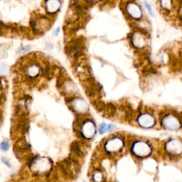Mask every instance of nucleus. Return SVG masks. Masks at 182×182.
Masks as SVG:
<instances>
[{
    "mask_svg": "<svg viewBox=\"0 0 182 182\" xmlns=\"http://www.w3.org/2000/svg\"><path fill=\"white\" fill-rule=\"evenodd\" d=\"M164 150L170 157H178L182 155V140L171 139L164 144Z\"/></svg>",
    "mask_w": 182,
    "mask_h": 182,
    "instance_id": "nucleus-5",
    "label": "nucleus"
},
{
    "mask_svg": "<svg viewBox=\"0 0 182 182\" xmlns=\"http://www.w3.org/2000/svg\"><path fill=\"white\" fill-rule=\"evenodd\" d=\"M152 151L151 145L148 142L143 140L135 141L130 147L131 153L135 157L141 159L150 156Z\"/></svg>",
    "mask_w": 182,
    "mask_h": 182,
    "instance_id": "nucleus-1",
    "label": "nucleus"
},
{
    "mask_svg": "<svg viewBox=\"0 0 182 182\" xmlns=\"http://www.w3.org/2000/svg\"><path fill=\"white\" fill-rule=\"evenodd\" d=\"M125 140L121 136H113L108 139L104 144V149L108 155H115L124 149Z\"/></svg>",
    "mask_w": 182,
    "mask_h": 182,
    "instance_id": "nucleus-2",
    "label": "nucleus"
},
{
    "mask_svg": "<svg viewBox=\"0 0 182 182\" xmlns=\"http://www.w3.org/2000/svg\"><path fill=\"white\" fill-rule=\"evenodd\" d=\"M161 125L168 130L176 131L182 127V121L178 116L173 113L165 114L161 118Z\"/></svg>",
    "mask_w": 182,
    "mask_h": 182,
    "instance_id": "nucleus-3",
    "label": "nucleus"
},
{
    "mask_svg": "<svg viewBox=\"0 0 182 182\" xmlns=\"http://www.w3.org/2000/svg\"><path fill=\"white\" fill-rule=\"evenodd\" d=\"M142 29L135 30L131 34L130 42L136 49H143L147 45V37Z\"/></svg>",
    "mask_w": 182,
    "mask_h": 182,
    "instance_id": "nucleus-6",
    "label": "nucleus"
},
{
    "mask_svg": "<svg viewBox=\"0 0 182 182\" xmlns=\"http://www.w3.org/2000/svg\"><path fill=\"white\" fill-rule=\"evenodd\" d=\"M60 6L59 0H48L46 3V9L49 13H54L58 10Z\"/></svg>",
    "mask_w": 182,
    "mask_h": 182,
    "instance_id": "nucleus-11",
    "label": "nucleus"
},
{
    "mask_svg": "<svg viewBox=\"0 0 182 182\" xmlns=\"http://www.w3.org/2000/svg\"><path fill=\"white\" fill-rule=\"evenodd\" d=\"M72 107L78 113H83L86 112L88 109V106L86 101L82 99H76L72 102Z\"/></svg>",
    "mask_w": 182,
    "mask_h": 182,
    "instance_id": "nucleus-10",
    "label": "nucleus"
},
{
    "mask_svg": "<svg viewBox=\"0 0 182 182\" xmlns=\"http://www.w3.org/2000/svg\"><path fill=\"white\" fill-rule=\"evenodd\" d=\"M31 169L36 174H44L51 169V164L46 158L36 157L30 162Z\"/></svg>",
    "mask_w": 182,
    "mask_h": 182,
    "instance_id": "nucleus-4",
    "label": "nucleus"
},
{
    "mask_svg": "<svg viewBox=\"0 0 182 182\" xmlns=\"http://www.w3.org/2000/svg\"><path fill=\"white\" fill-rule=\"evenodd\" d=\"M136 122L139 126L144 129H151L155 126L157 120L155 116L149 112H144L138 115Z\"/></svg>",
    "mask_w": 182,
    "mask_h": 182,
    "instance_id": "nucleus-7",
    "label": "nucleus"
},
{
    "mask_svg": "<svg viewBox=\"0 0 182 182\" xmlns=\"http://www.w3.org/2000/svg\"><path fill=\"white\" fill-rule=\"evenodd\" d=\"M9 148V142L7 140H4L0 144V149L3 151H7Z\"/></svg>",
    "mask_w": 182,
    "mask_h": 182,
    "instance_id": "nucleus-16",
    "label": "nucleus"
},
{
    "mask_svg": "<svg viewBox=\"0 0 182 182\" xmlns=\"http://www.w3.org/2000/svg\"><path fill=\"white\" fill-rule=\"evenodd\" d=\"M125 12L127 14L134 20H140L143 16L142 11L137 4L133 2H129L125 6Z\"/></svg>",
    "mask_w": 182,
    "mask_h": 182,
    "instance_id": "nucleus-9",
    "label": "nucleus"
},
{
    "mask_svg": "<svg viewBox=\"0 0 182 182\" xmlns=\"http://www.w3.org/2000/svg\"><path fill=\"white\" fill-rule=\"evenodd\" d=\"M103 174L100 171H96L95 173H93V179L95 182H102L103 181Z\"/></svg>",
    "mask_w": 182,
    "mask_h": 182,
    "instance_id": "nucleus-15",
    "label": "nucleus"
},
{
    "mask_svg": "<svg viewBox=\"0 0 182 182\" xmlns=\"http://www.w3.org/2000/svg\"><path fill=\"white\" fill-rule=\"evenodd\" d=\"M144 6L145 7L147 8V10L148 11L149 14L151 15V16H152L153 15V12H152V9H151V7L150 6V4H149L148 2H144Z\"/></svg>",
    "mask_w": 182,
    "mask_h": 182,
    "instance_id": "nucleus-17",
    "label": "nucleus"
},
{
    "mask_svg": "<svg viewBox=\"0 0 182 182\" xmlns=\"http://www.w3.org/2000/svg\"><path fill=\"white\" fill-rule=\"evenodd\" d=\"M59 30H60L59 29H58L57 30H56V33H55V35H57V34H58V32H59Z\"/></svg>",
    "mask_w": 182,
    "mask_h": 182,
    "instance_id": "nucleus-19",
    "label": "nucleus"
},
{
    "mask_svg": "<svg viewBox=\"0 0 182 182\" xmlns=\"http://www.w3.org/2000/svg\"><path fill=\"white\" fill-rule=\"evenodd\" d=\"M2 162H3L6 166L10 165V163H9V160H6V159H5V158H2Z\"/></svg>",
    "mask_w": 182,
    "mask_h": 182,
    "instance_id": "nucleus-18",
    "label": "nucleus"
},
{
    "mask_svg": "<svg viewBox=\"0 0 182 182\" xmlns=\"http://www.w3.org/2000/svg\"><path fill=\"white\" fill-rule=\"evenodd\" d=\"M159 5L162 10L169 12L174 8V2L172 0H159Z\"/></svg>",
    "mask_w": 182,
    "mask_h": 182,
    "instance_id": "nucleus-12",
    "label": "nucleus"
},
{
    "mask_svg": "<svg viewBox=\"0 0 182 182\" xmlns=\"http://www.w3.org/2000/svg\"><path fill=\"white\" fill-rule=\"evenodd\" d=\"M80 133L82 137L86 140H90L94 137L96 134V128L94 122L89 120L84 121L82 124Z\"/></svg>",
    "mask_w": 182,
    "mask_h": 182,
    "instance_id": "nucleus-8",
    "label": "nucleus"
},
{
    "mask_svg": "<svg viewBox=\"0 0 182 182\" xmlns=\"http://www.w3.org/2000/svg\"><path fill=\"white\" fill-rule=\"evenodd\" d=\"M115 127L112 125H107L106 123H102L99 127V133L100 135H103L105 133L109 131H112L115 129Z\"/></svg>",
    "mask_w": 182,
    "mask_h": 182,
    "instance_id": "nucleus-13",
    "label": "nucleus"
},
{
    "mask_svg": "<svg viewBox=\"0 0 182 182\" xmlns=\"http://www.w3.org/2000/svg\"><path fill=\"white\" fill-rule=\"evenodd\" d=\"M40 72L39 67L37 66H32L27 70V73L30 77H36Z\"/></svg>",
    "mask_w": 182,
    "mask_h": 182,
    "instance_id": "nucleus-14",
    "label": "nucleus"
}]
</instances>
